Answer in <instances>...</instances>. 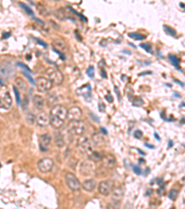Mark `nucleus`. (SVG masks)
Here are the masks:
<instances>
[{
    "instance_id": "40",
    "label": "nucleus",
    "mask_w": 185,
    "mask_h": 209,
    "mask_svg": "<svg viewBox=\"0 0 185 209\" xmlns=\"http://www.w3.org/2000/svg\"><path fill=\"white\" fill-rule=\"evenodd\" d=\"M34 39L38 42V43H39V44L40 45H42L43 47H47V45H46V43H45L44 41H42V40H40V39H38V38H35V37H34Z\"/></svg>"
},
{
    "instance_id": "44",
    "label": "nucleus",
    "mask_w": 185,
    "mask_h": 209,
    "mask_svg": "<svg viewBox=\"0 0 185 209\" xmlns=\"http://www.w3.org/2000/svg\"><path fill=\"white\" fill-rule=\"evenodd\" d=\"M100 131L102 132L103 135H107V131L104 127H100Z\"/></svg>"
},
{
    "instance_id": "29",
    "label": "nucleus",
    "mask_w": 185,
    "mask_h": 209,
    "mask_svg": "<svg viewBox=\"0 0 185 209\" xmlns=\"http://www.w3.org/2000/svg\"><path fill=\"white\" fill-rule=\"evenodd\" d=\"M13 91H14V93H15L17 103L19 104V105H21V94H20V91H19V88L17 87H13Z\"/></svg>"
},
{
    "instance_id": "37",
    "label": "nucleus",
    "mask_w": 185,
    "mask_h": 209,
    "mask_svg": "<svg viewBox=\"0 0 185 209\" xmlns=\"http://www.w3.org/2000/svg\"><path fill=\"white\" fill-rule=\"evenodd\" d=\"M132 168H133V171H134L135 174H137V175H141V174H142V169L140 168V167H137V165H133V167H132Z\"/></svg>"
},
{
    "instance_id": "2",
    "label": "nucleus",
    "mask_w": 185,
    "mask_h": 209,
    "mask_svg": "<svg viewBox=\"0 0 185 209\" xmlns=\"http://www.w3.org/2000/svg\"><path fill=\"white\" fill-rule=\"evenodd\" d=\"M45 74L47 75V78L50 79V81L53 84H56V85L62 84L63 79H64L63 74H61V72L58 69L52 68V67L47 68L45 71Z\"/></svg>"
},
{
    "instance_id": "26",
    "label": "nucleus",
    "mask_w": 185,
    "mask_h": 209,
    "mask_svg": "<svg viewBox=\"0 0 185 209\" xmlns=\"http://www.w3.org/2000/svg\"><path fill=\"white\" fill-rule=\"evenodd\" d=\"M25 121L28 123L29 125H34V123L36 122V117L34 113L32 112H28L26 116H25Z\"/></svg>"
},
{
    "instance_id": "46",
    "label": "nucleus",
    "mask_w": 185,
    "mask_h": 209,
    "mask_svg": "<svg viewBox=\"0 0 185 209\" xmlns=\"http://www.w3.org/2000/svg\"><path fill=\"white\" fill-rule=\"evenodd\" d=\"M144 145H145L146 147H148V148H152V149H154V148H155V147H154L153 145H150V144H147V143H145Z\"/></svg>"
},
{
    "instance_id": "34",
    "label": "nucleus",
    "mask_w": 185,
    "mask_h": 209,
    "mask_svg": "<svg viewBox=\"0 0 185 209\" xmlns=\"http://www.w3.org/2000/svg\"><path fill=\"white\" fill-rule=\"evenodd\" d=\"M86 74H87V75L89 77H91V78L94 77V66H89V67L87 68V70H86Z\"/></svg>"
},
{
    "instance_id": "24",
    "label": "nucleus",
    "mask_w": 185,
    "mask_h": 209,
    "mask_svg": "<svg viewBox=\"0 0 185 209\" xmlns=\"http://www.w3.org/2000/svg\"><path fill=\"white\" fill-rule=\"evenodd\" d=\"M15 84L17 85V87L19 89H21L22 91H25V90H27V83L23 80L21 77H17L15 79Z\"/></svg>"
},
{
    "instance_id": "39",
    "label": "nucleus",
    "mask_w": 185,
    "mask_h": 209,
    "mask_svg": "<svg viewBox=\"0 0 185 209\" xmlns=\"http://www.w3.org/2000/svg\"><path fill=\"white\" fill-rule=\"evenodd\" d=\"M17 65H18V66H21V68L25 69L26 71H28V72H30V73H31V70H30L29 68H28V66H26L24 63H22V62H18V63H17Z\"/></svg>"
},
{
    "instance_id": "47",
    "label": "nucleus",
    "mask_w": 185,
    "mask_h": 209,
    "mask_svg": "<svg viewBox=\"0 0 185 209\" xmlns=\"http://www.w3.org/2000/svg\"><path fill=\"white\" fill-rule=\"evenodd\" d=\"M155 139L157 140H160V137L157 136V134H156V133H155Z\"/></svg>"
},
{
    "instance_id": "20",
    "label": "nucleus",
    "mask_w": 185,
    "mask_h": 209,
    "mask_svg": "<svg viewBox=\"0 0 185 209\" xmlns=\"http://www.w3.org/2000/svg\"><path fill=\"white\" fill-rule=\"evenodd\" d=\"M32 101H34V106L37 109H42L45 105L44 98L40 96V95H35V96H34V98H32Z\"/></svg>"
},
{
    "instance_id": "10",
    "label": "nucleus",
    "mask_w": 185,
    "mask_h": 209,
    "mask_svg": "<svg viewBox=\"0 0 185 209\" xmlns=\"http://www.w3.org/2000/svg\"><path fill=\"white\" fill-rule=\"evenodd\" d=\"M83 115V112H82V109L80 107H77V106H74V107H72L69 108L68 110V116H67V119L69 121V122H72V121H78L80 119V117Z\"/></svg>"
},
{
    "instance_id": "32",
    "label": "nucleus",
    "mask_w": 185,
    "mask_h": 209,
    "mask_svg": "<svg viewBox=\"0 0 185 209\" xmlns=\"http://www.w3.org/2000/svg\"><path fill=\"white\" fill-rule=\"evenodd\" d=\"M23 74L25 75L26 76V78L29 80V82L32 84V85H35V81L34 80V78L32 77V75H31V74H30V72H28V71H23Z\"/></svg>"
},
{
    "instance_id": "11",
    "label": "nucleus",
    "mask_w": 185,
    "mask_h": 209,
    "mask_svg": "<svg viewBox=\"0 0 185 209\" xmlns=\"http://www.w3.org/2000/svg\"><path fill=\"white\" fill-rule=\"evenodd\" d=\"M93 161H84L80 165V173L82 176H91L94 172V167L93 165Z\"/></svg>"
},
{
    "instance_id": "3",
    "label": "nucleus",
    "mask_w": 185,
    "mask_h": 209,
    "mask_svg": "<svg viewBox=\"0 0 185 209\" xmlns=\"http://www.w3.org/2000/svg\"><path fill=\"white\" fill-rule=\"evenodd\" d=\"M65 180H66V184H67L68 188L72 192H78L80 189V183L79 181V179L77 178V177L73 174V173H67L65 176Z\"/></svg>"
},
{
    "instance_id": "4",
    "label": "nucleus",
    "mask_w": 185,
    "mask_h": 209,
    "mask_svg": "<svg viewBox=\"0 0 185 209\" xmlns=\"http://www.w3.org/2000/svg\"><path fill=\"white\" fill-rule=\"evenodd\" d=\"M0 103H1V108L5 110H8L12 106V98L9 91L6 87H2L1 89V97H0Z\"/></svg>"
},
{
    "instance_id": "21",
    "label": "nucleus",
    "mask_w": 185,
    "mask_h": 209,
    "mask_svg": "<svg viewBox=\"0 0 185 209\" xmlns=\"http://www.w3.org/2000/svg\"><path fill=\"white\" fill-rule=\"evenodd\" d=\"M103 156L104 155L101 153H99V151H94L91 154L88 155V158H89L90 161H93V162L96 163V162H100V161H102Z\"/></svg>"
},
{
    "instance_id": "19",
    "label": "nucleus",
    "mask_w": 185,
    "mask_h": 209,
    "mask_svg": "<svg viewBox=\"0 0 185 209\" xmlns=\"http://www.w3.org/2000/svg\"><path fill=\"white\" fill-rule=\"evenodd\" d=\"M96 181L94 179H87L84 180L82 186L86 192H93L96 189Z\"/></svg>"
},
{
    "instance_id": "23",
    "label": "nucleus",
    "mask_w": 185,
    "mask_h": 209,
    "mask_svg": "<svg viewBox=\"0 0 185 209\" xmlns=\"http://www.w3.org/2000/svg\"><path fill=\"white\" fill-rule=\"evenodd\" d=\"M92 140L96 146H100V145L105 144V139H104L103 136H101L100 134H94L92 137Z\"/></svg>"
},
{
    "instance_id": "9",
    "label": "nucleus",
    "mask_w": 185,
    "mask_h": 209,
    "mask_svg": "<svg viewBox=\"0 0 185 209\" xmlns=\"http://www.w3.org/2000/svg\"><path fill=\"white\" fill-rule=\"evenodd\" d=\"M113 189H114L113 182L110 181V180H104V181H101L99 183V186H98L99 192L104 196H107V195H109L110 193H112Z\"/></svg>"
},
{
    "instance_id": "15",
    "label": "nucleus",
    "mask_w": 185,
    "mask_h": 209,
    "mask_svg": "<svg viewBox=\"0 0 185 209\" xmlns=\"http://www.w3.org/2000/svg\"><path fill=\"white\" fill-rule=\"evenodd\" d=\"M64 121L65 120L61 119V118H59L58 116L50 115V126L53 128H56V129H59V128H61L64 126Z\"/></svg>"
},
{
    "instance_id": "18",
    "label": "nucleus",
    "mask_w": 185,
    "mask_h": 209,
    "mask_svg": "<svg viewBox=\"0 0 185 209\" xmlns=\"http://www.w3.org/2000/svg\"><path fill=\"white\" fill-rule=\"evenodd\" d=\"M124 196V189L122 187H117L115 189H113L112 191V197L113 199H115L116 201H120L122 197Z\"/></svg>"
},
{
    "instance_id": "33",
    "label": "nucleus",
    "mask_w": 185,
    "mask_h": 209,
    "mask_svg": "<svg viewBox=\"0 0 185 209\" xmlns=\"http://www.w3.org/2000/svg\"><path fill=\"white\" fill-rule=\"evenodd\" d=\"M131 101L133 103V105H135V106H142L144 104V101L140 97H136L134 99H132Z\"/></svg>"
},
{
    "instance_id": "45",
    "label": "nucleus",
    "mask_w": 185,
    "mask_h": 209,
    "mask_svg": "<svg viewBox=\"0 0 185 209\" xmlns=\"http://www.w3.org/2000/svg\"><path fill=\"white\" fill-rule=\"evenodd\" d=\"M174 81H175V82H176V83H178L179 85H182V87H184V85H184L183 83H182L181 81H179V80H177V79H174Z\"/></svg>"
},
{
    "instance_id": "38",
    "label": "nucleus",
    "mask_w": 185,
    "mask_h": 209,
    "mask_svg": "<svg viewBox=\"0 0 185 209\" xmlns=\"http://www.w3.org/2000/svg\"><path fill=\"white\" fill-rule=\"evenodd\" d=\"M98 109H99V111H100L101 112H105V104H104L103 102H99V105H98Z\"/></svg>"
},
{
    "instance_id": "31",
    "label": "nucleus",
    "mask_w": 185,
    "mask_h": 209,
    "mask_svg": "<svg viewBox=\"0 0 185 209\" xmlns=\"http://www.w3.org/2000/svg\"><path fill=\"white\" fill-rule=\"evenodd\" d=\"M164 29L168 35H171V36H176V31L172 29V28H170L169 26H164Z\"/></svg>"
},
{
    "instance_id": "48",
    "label": "nucleus",
    "mask_w": 185,
    "mask_h": 209,
    "mask_svg": "<svg viewBox=\"0 0 185 209\" xmlns=\"http://www.w3.org/2000/svg\"><path fill=\"white\" fill-rule=\"evenodd\" d=\"M172 144H173V143H172V141H169V144H168V147H171V146H172Z\"/></svg>"
},
{
    "instance_id": "28",
    "label": "nucleus",
    "mask_w": 185,
    "mask_h": 209,
    "mask_svg": "<svg viewBox=\"0 0 185 209\" xmlns=\"http://www.w3.org/2000/svg\"><path fill=\"white\" fill-rule=\"evenodd\" d=\"M129 36L131 38L134 39V40H144L145 39V35H141V34H137V33H130Z\"/></svg>"
},
{
    "instance_id": "1",
    "label": "nucleus",
    "mask_w": 185,
    "mask_h": 209,
    "mask_svg": "<svg viewBox=\"0 0 185 209\" xmlns=\"http://www.w3.org/2000/svg\"><path fill=\"white\" fill-rule=\"evenodd\" d=\"M86 128H87V126L84 122L80 121V120L72 121L69 123V131L75 136L82 137L83 135V133L86 131Z\"/></svg>"
},
{
    "instance_id": "25",
    "label": "nucleus",
    "mask_w": 185,
    "mask_h": 209,
    "mask_svg": "<svg viewBox=\"0 0 185 209\" xmlns=\"http://www.w3.org/2000/svg\"><path fill=\"white\" fill-rule=\"evenodd\" d=\"M19 5H20V7L26 12L27 15H29V16H31V17H34V10H32V9L29 6H28V5H26L25 3H22V2H20V3H19Z\"/></svg>"
},
{
    "instance_id": "35",
    "label": "nucleus",
    "mask_w": 185,
    "mask_h": 209,
    "mask_svg": "<svg viewBox=\"0 0 185 209\" xmlns=\"http://www.w3.org/2000/svg\"><path fill=\"white\" fill-rule=\"evenodd\" d=\"M141 47H143L144 49H145L146 51L148 52V53H152V47H151V45L148 44V43H145V44H141Z\"/></svg>"
},
{
    "instance_id": "5",
    "label": "nucleus",
    "mask_w": 185,
    "mask_h": 209,
    "mask_svg": "<svg viewBox=\"0 0 185 209\" xmlns=\"http://www.w3.org/2000/svg\"><path fill=\"white\" fill-rule=\"evenodd\" d=\"M35 85L38 89V91L45 93L48 92L53 87V83L50 81V79L45 77H38L35 80Z\"/></svg>"
},
{
    "instance_id": "6",
    "label": "nucleus",
    "mask_w": 185,
    "mask_h": 209,
    "mask_svg": "<svg viewBox=\"0 0 185 209\" xmlns=\"http://www.w3.org/2000/svg\"><path fill=\"white\" fill-rule=\"evenodd\" d=\"M54 167V162L51 158L45 157L41 160L38 161L37 163V167L39 169V171L43 174L49 173Z\"/></svg>"
},
{
    "instance_id": "30",
    "label": "nucleus",
    "mask_w": 185,
    "mask_h": 209,
    "mask_svg": "<svg viewBox=\"0 0 185 209\" xmlns=\"http://www.w3.org/2000/svg\"><path fill=\"white\" fill-rule=\"evenodd\" d=\"M178 193H179V192L177 191L176 189L170 190L169 192H168V198L171 199V200H175V199H176L177 196H178Z\"/></svg>"
},
{
    "instance_id": "22",
    "label": "nucleus",
    "mask_w": 185,
    "mask_h": 209,
    "mask_svg": "<svg viewBox=\"0 0 185 209\" xmlns=\"http://www.w3.org/2000/svg\"><path fill=\"white\" fill-rule=\"evenodd\" d=\"M55 144L58 148H63L65 145L64 137L61 133H56L55 134Z\"/></svg>"
},
{
    "instance_id": "16",
    "label": "nucleus",
    "mask_w": 185,
    "mask_h": 209,
    "mask_svg": "<svg viewBox=\"0 0 185 209\" xmlns=\"http://www.w3.org/2000/svg\"><path fill=\"white\" fill-rule=\"evenodd\" d=\"M53 46H54L55 49H56L58 51L62 52V53L67 50V45H66L65 41L62 40V39H60V38L53 40Z\"/></svg>"
},
{
    "instance_id": "8",
    "label": "nucleus",
    "mask_w": 185,
    "mask_h": 209,
    "mask_svg": "<svg viewBox=\"0 0 185 209\" xmlns=\"http://www.w3.org/2000/svg\"><path fill=\"white\" fill-rule=\"evenodd\" d=\"M50 115L58 116L61 118V119L65 120L67 119V116H68V110L66 109L65 106L60 105V104H56V105H54L52 107L50 111Z\"/></svg>"
},
{
    "instance_id": "7",
    "label": "nucleus",
    "mask_w": 185,
    "mask_h": 209,
    "mask_svg": "<svg viewBox=\"0 0 185 209\" xmlns=\"http://www.w3.org/2000/svg\"><path fill=\"white\" fill-rule=\"evenodd\" d=\"M78 145L80 148V151H83L84 153H86L87 155L91 154L93 151H94V143L93 142V140H89L86 137H83V140H79Z\"/></svg>"
},
{
    "instance_id": "17",
    "label": "nucleus",
    "mask_w": 185,
    "mask_h": 209,
    "mask_svg": "<svg viewBox=\"0 0 185 209\" xmlns=\"http://www.w3.org/2000/svg\"><path fill=\"white\" fill-rule=\"evenodd\" d=\"M77 94L80 95V96L84 97V98L91 97V85H83V87L78 88Z\"/></svg>"
},
{
    "instance_id": "43",
    "label": "nucleus",
    "mask_w": 185,
    "mask_h": 209,
    "mask_svg": "<svg viewBox=\"0 0 185 209\" xmlns=\"http://www.w3.org/2000/svg\"><path fill=\"white\" fill-rule=\"evenodd\" d=\"M9 36H10V33H5V34H3V39L8 38Z\"/></svg>"
},
{
    "instance_id": "27",
    "label": "nucleus",
    "mask_w": 185,
    "mask_h": 209,
    "mask_svg": "<svg viewBox=\"0 0 185 209\" xmlns=\"http://www.w3.org/2000/svg\"><path fill=\"white\" fill-rule=\"evenodd\" d=\"M168 59L171 61V63L175 66L176 68H179V60H178V58L173 54H169L168 55Z\"/></svg>"
},
{
    "instance_id": "14",
    "label": "nucleus",
    "mask_w": 185,
    "mask_h": 209,
    "mask_svg": "<svg viewBox=\"0 0 185 209\" xmlns=\"http://www.w3.org/2000/svg\"><path fill=\"white\" fill-rule=\"evenodd\" d=\"M103 165L107 169H111L116 165V158L112 154H105L102 159Z\"/></svg>"
},
{
    "instance_id": "12",
    "label": "nucleus",
    "mask_w": 185,
    "mask_h": 209,
    "mask_svg": "<svg viewBox=\"0 0 185 209\" xmlns=\"http://www.w3.org/2000/svg\"><path fill=\"white\" fill-rule=\"evenodd\" d=\"M51 141H52V137L48 133H45V134H43L42 136H40L39 137L40 151H48V148L51 144Z\"/></svg>"
},
{
    "instance_id": "42",
    "label": "nucleus",
    "mask_w": 185,
    "mask_h": 209,
    "mask_svg": "<svg viewBox=\"0 0 185 209\" xmlns=\"http://www.w3.org/2000/svg\"><path fill=\"white\" fill-rule=\"evenodd\" d=\"M106 99H107L108 101L109 102H112L113 101V99H112V97H111V95L110 94H108V95H107V97H106Z\"/></svg>"
},
{
    "instance_id": "13",
    "label": "nucleus",
    "mask_w": 185,
    "mask_h": 209,
    "mask_svg": "<svg viewBox=\"0 0 185 209\" xmlns=\"http://www.w3.org/2000/svg\"><path fill=\"white\" fill-rule=\"evenodd\" d=\"M36 123L39 127H46L50 125V115L48 116L45 112H42L36 116Z\"/></svg>"
},
{
    "instance_id": "36",
    "label": "nucleus",
    "mask_w": 185,
    "mask_h": 209,
    "mask_svg": "<svg viewBox=\"0 0 185 209\" xmlns=\"http://www.w3.org/2000/svg\"><path fill=\"white\" fill-rule=\"evenodd\" d=\"M134 137H136V139H141L142 137H143V132H142L141 130L139 129H137L134 131Z\"/></svg>"
},
{
    "instance_id": "41",
    "label": "nucleus",
    "mask_w": 185,
    "mask_h": 209,
    "mask_svg": "<svg viewBox=\"0 0 185 209\" xmlns=\"http://www.w3.org/2000/svg\"><path fill=\"white\" fill-rule=\"evenodd\" d=\"M115 91H116V93H117L118 99H120V90H118V87H115Z\"/></svg>"
}]
</instances>
